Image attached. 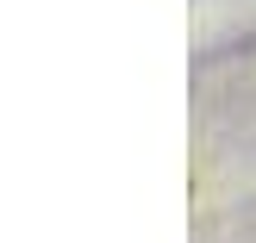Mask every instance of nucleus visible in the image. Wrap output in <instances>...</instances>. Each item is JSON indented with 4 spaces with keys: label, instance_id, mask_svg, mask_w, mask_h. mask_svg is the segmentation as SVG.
Wrapping results in <instances>:
<instances>
[]
</instances>
